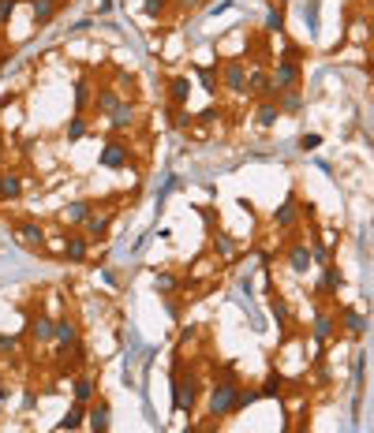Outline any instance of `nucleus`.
I'll return each mask as SVG.
<instances>
[{"mask_svg":"<svg viewBox=\"0 0 374 433\" xmlns=\"http://www.w3.org/2000/svg\"><path fill=\"white\" fill-rule=\"evenodd\" d=\"M109 426H113V407H109V400H97L94 407H90V430L105 433Z\"/></svg>","mask_w":374,"mask_h":433,"instance_id":"nucleus-13","label":"nucleus"},{"mask_svg":"<svg viewBox=\"0 0 374 433\" xmlns=\"http://www.w3.org/2000/svg\"><path fill=\"white\" fill-rule=\"evenodd\" d=\"M97 161H102V169H124V164H127V146L113 138V142H105V150H102V157H97Z\"/></svg>","mask_w":374,"mask_h":433,"instance_id":"nucleus-9","label":"nucleus"},{"mask_svg":"<svg viewBox=\"0 0 374 433\" xmlns=\"http://www.w3.org/2000/svg\"><path fill=\"white\" fill-rule=\"evenodd\" d=\"M83 135H86V119H83V113H75L68 124V142H79Z\"/></svg>","mask_w":374,"mask_h":433,"instance_id":"nucleus-29","label":"nucleus"},{"mask_svg":"<svg viewBox=\"0 0 374 433\" xmlns=\"http://www.w3.org/2000/svg\"><path fill=\"white\" fill-rule=\"evenodd\" d=\"M90 101H94V97H90V79L83 75V79L75 82V108H79V113H83V108L90 105Z\"/></svg>","mask_w":374,"mask_h":433,"instance_id":"nucleus-28","label":"nucleus"},{"mask_svg":"<svg viewBox=\"0 0 374 433\" xmlns=\"http://www.w3.org/2000/svg\"><path fill=\"white\" fill-rule=\"evenodd\" d=\"M191 124V116H187V108H176L172 105V127H176V131H184V127Z\"/></svg>","mask_w":374,"mask_h":433,"instance_id":"nucleus-33","label":"nucleus"},{"mask_svg":"<svg viewBox=\"0 0 374 433\" xmlns=\"http://www.w3.org/2000/svg\"><path fill=\"white\" fill-rule=\"evenodd\" d=\"M341 284H344L341 269H337L333 262H326V265H322V280H318V296H337V291H341Z\"/></svg>","mask_w":374,"mask_h":433,"instance_id":"nucleus-8","label":"nucleus"},{"mask_svg":"<svg viewBox=\"0 0 374 433\" xmlns=\"http://www.w3.org/2000/svg\"><path fill=\"white\" fill-rule=\"evenodd\" d=\"M30 4H34V23L45 26V23H53V15H57L60 0H30Z\"/></svg>","mask_w":374,"mask_h":433,"instance_id":"nucleus-20","label":"nucleus"},{"mask_svg":"<svg viewBox=\"0 0 374 433\" xmlns=\"http://www.w3.org/2000/svg\"><path fill=\"white\" fill-rule=\"evenodd\" d=\"M71 392H75V400H79V403H90V400H94V381H90V377H75Z\"/></svg>","mask_w":374,"mask_h":433,"instance_id":"nucleus-25","label":"nucleus"},{"mask_svg":"<svg viewBox=\"0 0 374 433\" xmlns=\"http://www.w3.org/2000/svg\"><path fill=\"white\" fill-rule=\"evenodd\" d=\"M299 79H303V71H299V49L292 45L285 57L277 60V68H273V79H270V82H273V90L281 94V90H296Z\"/></svg>","mask_w":374,"mask_h":433,"instance_id":"nucleus-3","label":"nucleus"},{"mask_svg":"<svg viewBox=\"0 0 374 433\" xmlns=\"http://www.w3.org/2000/svg\"><path fill=\"white\" fill-rule=\"evenodd\" d=\"M221 82L229 94H247V68L243 60H225L221 64Z\"/></svg>","mask_w":374,"mask_h":433,"instance_id":"nucleus-4","label":"nucleus"},{"mask_svg":"<svg viewBox=\"0 0 374 433\" xmlns=\"http://www.w3.org/2000/svg\"><path fill=\"white\" fill-rule=\"evenodd\" d=\"M153 288H158V291H172V288H176V276H172V273H158V276H153Z\"/></svg>","mask_w":374,"mask_h":433,"instance_id":"nucleus-32","label":"nucleus"},{"mask_svg":"<svg viewBox=\"0 0 374 433\" xmlns=\"http://www.w3.org/2000/svg\"><path fill=\"white\" fill-rule=\"evenodd\" d=\"M198 79H203V90H206V94H217V71H214V68H203V71H198Z\"/></svg>","mask_w":374,"mask_h":433,"instance_id":"nucleus-31","label":"nucleus"},{"mask_svg":"<svg viewBox=\"0 0 374 433\" xmlns=\"http://www.w3.org/2000/svg\"><path fill=\"white\" fill-rule=\"evenodd\" d=\"M198 377L195 370H184V363H176L172 366V411H195V403H198Z\"/></svg>","mask_w":374,"mask_h":433,"instance_id":"nucleus-2","label":"nucleus"},{"mask_svg":"<svg viewBox=\"0 0 374 433\" xmlns=\"http://www.w3.org/2000/svg\"><path fill=\"white\" fill-rule=\"evenodd\" d=\"M240 385H236L232 370L225 366L221 377H217L214 385H209V418H229V414L240 411Z\"/></svg>","mask_w":374,"mask_h":433,"instance_id":"nucleus-1","label":"nucleus"},{"mask_svg":"<svg viewBox=\"0 0 374 433\" xmlns=\"http://www.w3.org/2000/svg\"><path fill=\"white\" fill-rule=\"evenodd\" d=\"M277 4H288V0H277Z\"/></svg>","mask_w":374,"mask_h":433,"instance_id":"nucleus-43","label":"nucleus"},{"mask_svg":"<svg viewBox=\"0 0 374 433\" xmlns=\"http://www.w3.org/2000/svg\"><path fill=\"white\" fill-rule=\"evenodd\" d=\"M273 314H277V321H281V325H285V321H288V307H285L281 299H273Z\"/></svg>","mask_w":374,"mask_h":433,"instance_id":"nucleus-40","label":"nucleus"},{"mask_svg":"<svg viewBox=\"0 0 374 433\" xmlns=\"http://www.w3.org/2000/svg\"><path fill=\"white\" fill-rule=\"evenodd\" d=\"M318 142H322V138H318V135H303V142H299V146H303V150H315Z\"/></svg>","mask_w":374,"mask_h":433,"instance_id":"nucleus-41","label":"nucleus"},{"mask_svg":"<svg viewBox=\"0 0 374 433\" xmlns=\"http://www.w3.org/2000/svg\"><path fill=\"white\" fill-rule=\"evenodd\" d=\"M176 4H180V8H184V12H187V8H198V0H176Z\"/></svg>","mask_w":374,"mask_h":433,"instance_id":"nucleus-42","label":"nucleus"},{"mask_svg":"<svg viewBox=\"0 0 374 433\" xmlns=\"http://www.w3.org/2000/svg\"><path fill=\"white\" fill-rule=\"evenodd\" d=\"M19 195H23V176L12 169H4L0 172V202H15Z\"/></svg>","mask_w":374,"mask_h":433,"instance_id":"nucleus-7","label":"nucleus"},{"mask_svg":"<svg viewBox=\"0 0 374 433\" xmlns=\"http://www.w3.org/2000/svg\"><path fill=\"white\" fill-rule=\"evenodd\" d=\"M60 4H64V0H60Z\"/></svg>","mask_w":374,"mask_h":433,"instance_id":"nucleus-44","label":"nucleus"},{"mask_svg":"<svg viewBox=\"0 0 374 433\" xmlns=\"http://www.w3.org/2000/svg\"><path fill=\"white\" fill-rule=\"evenodd\" d=\"M266 30H270V34H281V30H285V15H281L277 8H270V12H266Z\"/></svg>","mask_w":374,"mask_h":433,"instance_id":"nucleus-30","label":"nucleus"},{"mask_svg":"<svg viewBox=\"0 0 374 433\" xmlns=\"http://www.w3.org/2000/svg\"><path fill=\"white\" fill-rule=\"evenodd\" d=\"M15 239H19L26 251H41L45 247V232H41V224H34V220H23V224L15 228Z\"/></svg>","mask_w":374,"mask_h":433,"instance_id":"nucleus-6","label":"nucleus"},{"mask_svg":"<svg viewBox=\"0 0 374 433\" xmlns=\"http://www.w3.org/2000/svg\"><path fill=\"white\" fill-rule=\"evenodd\" d=\"M116 105H120V94H116V90H109V86H105V90H97V94H94V113L109 116Z\"/></svg>","mask_w":374,"mask_h":433,"instance_id":"nucleus-18","label":"nucleus"},{"mask_svg":"<svg viewBox=\"0 0 374 433\" xmlns=\"http://www.w3.org/2000/svg\"><path fill=\"white\" fill-rule=\"evenodd\" d=\"M299 105H303V97H299L296 90H281L277 94V108H285V113H296Z\"/></svg>","mask_w":374,"mask_h":433,"instance_id":"nucleus-27","label":"nucleus"},{"mask_svg":"<svg viewBox=\"0 0 374 433\" xmlns=\"http://www.w3.org/2000/svg\"><path fill=\"white\" fill-rule=\"evenodd\" d=\"M15 4H19V0H0V26H4V23H12Z\"/></svg>","mask_w":374,"mask_h":433,"instance_id":"nucleus-35","label":"nucleus"},{"mask_svg":"<svg viewBox=\"0 0 374 433\" xmlns=\"http://www.w3.org/2000/svg\"><path fill=\"white\" fill-rule=\"evenodd\" d=\"M0 355H15V336H0Z\"/></svg>","mask_w":374,"mask_h":433,"instance_id":"nucleus-39","label":"nucleus"},{"mask_svg":"<svg viewBox=\"0 0 374 433\" xmlns=\"http://www.w3.org/2000/svg\"><path fill=\"white\" fill-rule=\"evenodd\" d=\"M311 258L326 265V262H330V247H326V243H315V247H311Z\"/></svg>","mask_w":374,"mask_h":433,"instance_id":"nucleus-37","label":"nucleus"},{"mask_svg":"<svg viewBox=\"0 0 374 433\" xmlns=\"http://www.w3.org/2000/svg\"><path fill=\"white\" fill-rule=\"evenodd\" d=\"M277 392H281V377H270V381L259 389V396H277Z\"/></svg>","mask_w":374,"mask_h":433,"instance_id":"nucleus-38","label":"nucleus"},{"mask_svg":"<svg viewBox=\"0 0 374 433\" xmlns=\"http://www.w3.org/2000/svg\"><path fill=\"white\" fill-rule=\"evenodd\" d=\"M247 94H270V75L266 71H247Z\"/></svg>","mask_w":374,"mask_h":433,"instance_id":"nucleus-24","label":"nucleus"},{"mask_svg":"<svg viewBox=\"0 0 374 433\" xmlns=\"http://www.w3.org/2000/svg\"><path fill=\"white\" fill-rule=\"evenodd\" d=\"M296 213H299V209H296V195H285V202H281V206L273 209V224H277L281 232H285V228L296 224Z\"/></svg>","mask_w":374,"mask_h":433,"instance_id":"nucleus-11","label":"nucleus"},{"mask_svg":"<svg viewBox=\"0 0 374 433\" xmlns=\"http://www.w3.org/2000/svg\"><path fill=\"white\" fill-rule=\"evenodd\" d=\"M135 124V105H127V101H120V105L109 113V127H113V135H120L127 131V127Z\"/></svg>","mask_w":374,"mask_h":433,"instance_id":"nucleus-10","label":"nucleus"},{"mask_svg":"<svg viewBox=\"0 0 374 433\" xmlns=\"http://www.w3.org/2000/svg\"><path fill=\"white\" fill-rule=\"evenodd\" d=\"M277 116H281V108H277V101H270V97H262V105H259V127H273L277 124Z\"/></svg>","mask_w":374,"mask_h":433,"instance_id":"nucleus-22","label":"nucleus"},{"mask_svg":"<svg viewBox=\"0 0 374 433\" xmlns=\"http://www.w3.org/2000/svg\"><path fill=\"white\" fill-rule=\"evenodd\" d=\"M83 418H86L83 403H75V407L68 411V418H60V426H57V430H79V426H83Z\"/></svg>","mask_w":374,"mask_h":433,"instance_id":"nucleus-26","label":"nucleus"},{"mask_svg":"<svg viewBox=\"0 0 374 433\" xmlns=\"http://www.w3.org/2000/svg\"><path fill=\"white\" fill-rule=\"evenodd\" d=\"M341 321H344V329H348V336H363V333H367V318H363L355 307H344L341 310Z\"/></svg>","mask_w":374,"mask_h":433,"instance_id":"nucleus-16","label":"nucleus"},{"mask_svg":"<svg viewBox=\"0 0 374 433\" xmlns=\"http://www.w3.org/2000/svg\"><path fill=\"white\" fill-rule=\"evenodd\" d=\"M109 217L113 213H94V209H90V217L83 220V235L86 239H102L109 232Z\"/></svg>","mask_w":374,"mask_h":433,"instance_id":"nucleus-15","label":"nucleus"},{"mask_svg":"<svg viewBox=\"0 0 374 433\" xmlns=\"http://www.w3.org/2000/svg\"><path fill=\"white\" fill-rule=\"evenodd\" d=\"M187 97H191V82H187L184 75H176V79L169 82V101H172L176 108H187Z\"/></svg>","mask_w":374,"mask_h":433,"instance_id":"nucleus-17","label":"nucleus"},{"mask_svg":"<svg viewBox=\"0 0 374 433\" xmlns=\"http://www.w3.org/2000/svg\"><path fill=\"white\" fill-rule=\"evenodd\" d=\"M217 251H221L225 258H232V254H236V243H232L229 235H217Z\"/></svg>","mask_w":374,"mask_h":433,"instance_id":"nucleus-36","label":"nucleus"},{"mask_svg":"<svg viewBox=\"0 0 374 433\" xmlns=\"http://www.w3.org/2000/svg\"><path fill=\"white\" fill-rule=\"evenodd\" d=\"M311 262H315L311 247H307V243H292V251H288V269L292 273H307V269H311Z\"/></svg>","mask_w":374,"mask_h":433,"instance_id":"nucleus-14","label":"nucleus"},{"mask_svg":"<svg viewBox=\"0 0 374 433\" xmlns=\"http://www.w3.org/2000/svg\"><path fill=\"white\" fill-rule=\"evenodd\" d=\"M86 243H90L86 235H68V239H64V254H68V262H83V258H86Z\"/></svg>","mask_w":374,"mask_h":433,"instance_id":"nucleus-19","label":"nucleus"},{"mask_svg":"<svg viewBox=\"0 0 374 433\" xmlns=\"http://www.w3.org/2000/svg\"><path fill=\"white\" fill-rule=\"evenodd\" d=\"M311 336H315V344H326V340L333 336V318L330 314H318L315 325H311Z\"/></svg>","mask_w":374,"mask_h":433,"instance_id":"nucleus-23","label":"nucleus"},{"mask_svg":"<svg viewBox=\"0 0 374 433\" xmlns=\"http://www.w3.org/2000/svg\"><path fill=\"white\" fill-rule=\"evenodd\" d=\"M26 333L38 340V344H49V340H57V321H53L49 314H34L30 321H26Z\"/></svg>","mask_w":374,"mask_h":433,"instance_id":"nucleus-5","label":"nucleus"},{"mask_svg":"<svg viewBox=\"0 0 374 433\" xmlns=\"http://www.w3.org/2000/svg\"><path fill=\"white\" fill-rule=\"evenodd\" d=\"M57 344H60L64 355H68V347L79 344V325H75L71 318H60V321H57Z\"/></svg>","mask_w":374,"mask_h":433,"instance_id":"nucleus-12","label":"nucleus"},{"mask_svg":"<svg viewBox=\"0 0 374 433\" xmlns=\"http://www.w3.org/2000/svg\"><path fill=\"white\" fill-rule=\"evenodd\" d=\"M142 12L150 15V19H158V15H165V0H146Z\"/></svg>","mask_w":374,"mask_h":433,"instance_id":"nucleus-34","label":"nucleus"},{"mask_svg":"<svg viewBox=\"0 0 374 433\" xmlns=\"http://www.w3.org/2000/svg\"><path fill=\"white\" fill-rule=\"evenodd\" d=\"M86 217H90V202H83V198H75V202L64 206V220H71V224H83Z\"/></svg>","mask_w":374,"mask_h":433,"instance_id":"nucleus-21","label":"nucleus"}]
</instances>
